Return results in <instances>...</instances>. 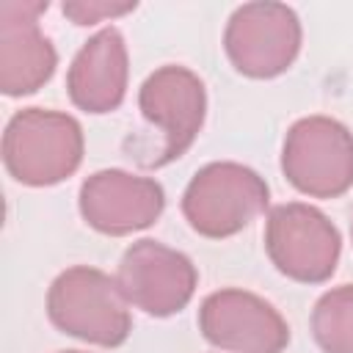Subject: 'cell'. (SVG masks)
Here are the masks:
<instances>
[{
  "mask_svg": "<svg viewBox=\"0 0 353 353\" xmlns=\"http://www.w3.org/2000/svg\"><path fill=\"white\" fill-rule=\"evenodd\" d=\"M44 11L47 0L0 3V91L6 97L39 91L55 72V47L39 28Z\"/></svg>",
  "mask_w": 353,
  "mask_h": 353,
  "instance_id": "8fae6325",
  "label": "cell"
},
{
  "mask_svg": "<svg viewBox=\"0 0 353 353\" xmlns=\"http://www.w3.org/2000/svg\"><path fill=\"white\" fill-rule=\"evenodd\" d=\"M223 47L240 74L254 80L279 77L301 50L298 14L284 3H245L229 17Z\"/></svg>",
  "mask_w": 353,
  "mask_h": 353,
  "instance_id": "52a82bcc",
  "label": "cell"
},
{
  "mask_svg": "<svg viewBox=\"0 0 353 353\" xmlns=\"http://www.w3.org/2000/svg\"><path fill=\"white\" fill-rule=\"evenodd\" d=\"M135 8L132 3H102V0H69L61 6L63 17H69L74 25H94L102 19H113L121 14H130Z\"/></svg>",
  "mask_w": 353,
  "mask_h": 353,
  "instance_id": "5bb4252c",
  "label": "cell"
},
{
  "mask_svg": "<svg viewBox=\"0 0 353 353\" xmlns=\"http://www.w3.org/2000/svg\"><path fill=\"white\" fill-rule=\"evenodd\" d=\"M265 251L279 273L301 284H323L334 276L342 237L317 207L287 201L268 212Z\"/></svg>",
  "mask_w": 353,
  "mask_h": 353,
  "instance_id": "8992f818",
  "label": "cell"
},
{
  "mask_svg": "<svg viewBox=\"0 0 353 353\" xmlns=\"http://www.w3.org/2000/svg\"><path fill=\"white\" fill-rule=\"evenodd\" d=\"M83 160V127L61 110H17L3 132V163L8 174L30 188L58 185Z\"/></svg>",
  "mask_w": 353,
  "mask_h": 353,
  "instance_id": "7a4b0ae2",
  "label": "cell"
},
{
  "mask_svg": "<svg viewBox=\"0 0 353 353\" xmlns=\"http://www.w3.org/2000/svg\"><path fill=\"white\" fill-rule=\"evenodd\" d=\"M312 334L323 353H353V284L320 295L312 309Z\"/></svg>",
  "mask_w": 353,
  "mask_h": 353,
  "instance_id": "4fadbf2b",
  "label": "cell"
},
{
  "mask_svg": "<svg viewBox=\"0 0 353 353\" xmlns=\"http://www.w3.org/2000/svg\"><path fill=\"white\" fill-rule=\"evenodd\" d=\"M270 201L268 182L240 163H210L193 174L182 193V215L210 240L243 232Z\"/></svg>",
  "mask_w": 353,
  "mask_h": 353,
  "instance_id": "277c9868",
  "label": "cell"
},
{
  "mask_svg": "<svg viewBox=\"0 0 353 353\" xmlns=\"http://www.w3.org/2000/svg\"><path fill=\"white\" fill-rule=\"evenodd\" d=\"M199 331L212 347L229 353H281L290 325L265 298L229 287L207 295L199 306Z\"/></svg>",
  "mask_w": 353,
  "mask_h": 353,
  "instance_id": "9c48e42d",
  "label": "cell"
},
{
  "mask_svg": "<svg viewBox=\"0 0 353 353\" xmlns=\"http://www.w3.org/2000/svg\"><path fill=\"white\" fill-rule=\"evenodd\" d=\"M77 204L91 229L121 237L152 226L165 207V193L163 185L149 176L105 168L80 185Z\"/></svg>",
  "mask_w": 353,
  "mask_h": 353,
  "instance_id": "30bf717a",
  "label": "cell"
},
{
  "mask_svg": "<svg viewBox=\"0 0 353 353\" xmlns=\"http://www.w3.org/2000/svg\"><path fill=\"white\" fill-rule=\"evenodd\" d=\"M127 74V44L121 33L102 28L80 47L69 66V99L85 113H110L124 102Z\"/></svg>",
  "mask_w": 353,
  "mask_h": 353,
  "instance_id": "7c38bea8",
  "label": "cell"
},
{
  "mask_svg": "<svg viewBox=\"0 0 353 353\" xmlns=\"http://www.w3.org/2000/svg\"><path fill=\"white\" fill-rule=\"evenodd\" d=\"M138 108L146 127L157 130V138L132 157L143 168H163L179 160L196 141L207 113V91L199 74L168 63L143 80Z\"/></svg>",
  "mask_w": 353,
  "mask_h": 353,
  "instance_id": "6da1fadb",
  "label": "cell"
},
{
  "mask_svg": "<svg viewBox=\"0 0 353 353\" xmlns=\"http://www.w3.org/2000/svg\"><path fill=\"white\" fill-rule=\"evenodd\" d=\"M63 353H80V350H63Z\"/></svg>",
  "mask_w": 353,
  "mask_h": 353,
  "instance_id": "9a60e30c",
  "label": "cell"
},
{
  "mask_svg": "<svg viewBox=\"0 0 353 353\" xmlns=\"http://www.w3.org/2000/svg\"><path fill=\"white\" fill-rule=\"evenodd\" d=\"M116 281L127 303L152 317H168L190 303L199 273L182 251L157 240H138L124 251Z\"/></svg>",
  "mask_w": 353,
  "mask_h": 353,
  "instance_id": "ba28073f",
  "label": "cell"
},
{
  "mask_svg": "<svg viewBox=\"0 0 353 353\" xmlns=\"http://www.w3.org/2000/svg\"><path fill=\"white\" fill-rule=\"evenodd\" d=\"M281 171L306 196H342L353 185V132L328 116L298 119L284 138Z\"/></svg>",
  "mask_w": 353,
  "mask_h": 353,
  "instance_id": "5b68a950",
  "label": "cell"
},
{
  "mask_svg": "<svg viewBox=\"0 0 353 353\" xmlns=\"http://www.w3.org/2000/svg\"><path fill=\"white\" fill-rule=\"evenodd\" d=\"M47 314L58 331L102 347H119L132 331L119 281L88 265L69 268L50 284Z\"/></svg>",
  "mask_w": 353,
  "mask_h": 353,
  "instance_id": "3957f363",
  "label": "cell"
}]
</instances>
